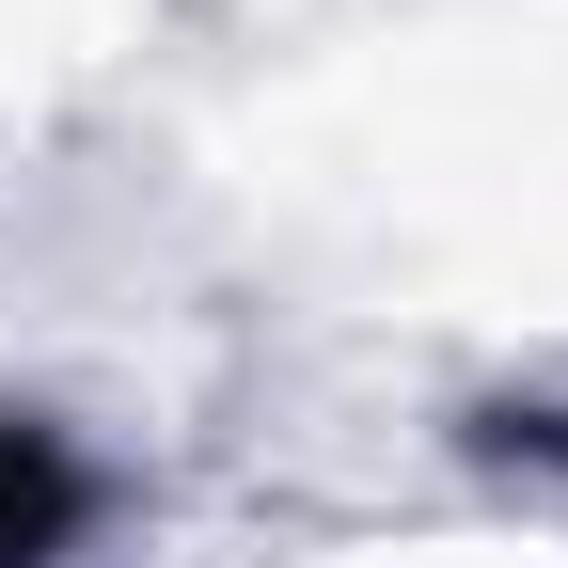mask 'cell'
<instances>
[{"mask_svg": "<svg viewBox=\"0 0 568 568\" xmlns=\"http://www.w3.org/2000/svg\"><path fill=\"white\" fill-rule=\"evenodd\" d=\"M80 521H95L80 443H63V426H32V410H0V568H48Z\"/></svg>", "mask_w": 568, "mask_h": 568, "instance_id": "1", "label": "cell"}]
</instances>
